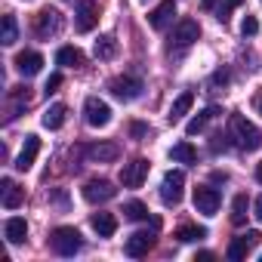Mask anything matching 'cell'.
I'll list each match as a JSON object with an SVG mask.
<instances>
[{
  "instance_id": "34",
  "label": "cell",
  "mask_w": 262,
  "mask_h": 262,
  "mask_svg": "<svg viewBox=\"0 0 262 262\" xmlns=\"http://www.w3.org/2000/svg\"><path fill=\"white\" fill-rule=\"evenodd\" d=\"M213 83H222V86H225V83H228V71H225V68H219V71L213 74Z\"/></svg>"
},
{
  "instance_id": "26",
  "label": "cell",
  "mask_w": 262,
  "mask_h": 262,
  "mask_svg": "<svg viewBox=\"0 0 262 262\" xmlns=\"http://www.w3.org/2000/svg\"><path fill=\"white\" fill-rule=\"evenodd\" d=\"M170 161H176V164H194L198 161V151L188 142H179V145L170 148Z\"/></svg>"
},
{
  "instance_id": "33",
  "label": "cell",
  "mask_w": 262,
  "mask_h": 262,
  "mask_svg": "<svg viewBox=\"0 0 262 262\" xmlns=\"http://www.w3.org/2000/svg\"><path fill=\"white\" fill-rule=\"evenodd\" d=\"M59 86H62V74H50V80H47V86H43V90H47V93H56Z\"/></svg>"
},
{
  "instance_id": "15",
  "label": "cell",
  "mask_w": 262,
  "mask_h": 262,
  "mask_svg": "<svg viewBox=\"0 0 262 262\" xmlns=\"http://www.w3.org/2000/svg\"><path fill=\"white\" fill-rule=\"evenodd\" d=\"M37 151H40V139L31 133V136H25V145H22V151H19V158H16V170H31V164L37 161Z\"/></svg>"
},
{
  "instance_id": "35",
  "label": "cell",
  "mask_w": 262,
  "mask_h": 262,
  "mask_svg": "<svg viewBox=\"0 0 262 262\" xmlns=\"http://www.w3.org/2000/svg\"><path fill=\"white\" fill-rule=\"evenodd\" d=\"M253 216H256V222H262V194L253 201Z\"/></svg>"
},
{
  "instance_id": "7",
  "label": "cell",
  "mask_w": 262,
  "mask_h": 262,
  "mask_svg": "<svg viewBox=\"0 0 262 262\" xmlns=\"http://www.w3.org/2000/svg\"><path fill=\"white\" fill-rule=\"evenodd\" d=\"M219 204H222V198H219L216 188H210V185H198V188H194V210H198V213L216 216V213H219Z\"/></svg>"
},
{
  "instance_id": "17",
  "label": "cell",
  "mask_w": 262,
  "mask_h": 262,
  "mask_svg": "<svg viewBox=\"0 0 262 262\" xmlns=\"http://www.w3.org/2000/svg\"><path fill=\"white\" fill-rule=\"evenodd\" d=\"M86 158L96 161V164H111V161L120 158V148H117L114 142H96V145L86 148Z\"/></svg>"
},
{
  "instance_id": "16",
  "label": "cell",
  "mask_w": 262,
  "mask_h": 262,
  "mask_svg": "<svg viewBox=\"0 0 262 262\" xmlns=\"http://www.w3.org/2000/svg\"><path fill=\"white\" fill-rule=\"evenodd\" d=\"M77 19H74V25H77V31H93L96 28V22H99V16H96V4L93 0H80V7H77V13H74Z\"/></svg>"
},
{
  "instance_id": "30",
  "label": "cell",
  "mask_w": 262,
  "mask_h": 262,
  "mask_svg": "<svg viewBox=\"0 0 262 262\" xmlns=\"http://www.w3.org/2000/svg\"><path fill=\"white\" fill-rule=\"evenodd\" d=\"M247 207H250L247 194H237L234 204H231V222H234V225H244V222H247Z\"/></svg>"
},
{
  "instance_id": "25",
  "label": "cell",
  "mask_w": 262,
  "mask_h": 262,
  "mask_svg": "<svg viewBox=\"0 0 262 262\" xmlns=\"http://www.w3.org/2000/svg\"><path fill=\"white\" fill-rule=\"evenodd\" d=\"M204 237H207L204 225H179L176 228V241H182V244H194V241H204Z\"/></svg>"
},
{
  "instance_id": "36",
  "label": "cell",
  "mask_w": 262,
  "mask_h": 262,
  "mask_svg": "<svg viewBox=\"0 0 262 262\" xmlns=\"http://www.w3.org/2000/svg\"><path fill=\"white\" fill-rule=\"evenodd\" d=\"M129 129H133V136H145V126H142V123H133Z\"/></svg>"
},
{
  "instance_id": "10",
  "label": "cell",
  "mask_w": 262,
  "mask_h": 262,
  "mask_svg": "<svg viewBox=\"0 0 262 262\" xmlns=\"http://www.w3.org/2000/svg\"><path fill=\"white\" fill-rule=\"evenodd\" d=\"M151 247H155V231H136V234H129V237H126V244H123L126 256H133V259L145 256Z\"/></svg>"
},
{
  "instance_id": "23",
  "label": "cell",
  "mask_w": 262,
  "mask_h": 262,
  "mask_svg": "<svg viewBox=\"0 0 262 262\" xmlns=\"http://www.w3.org/2000/svg\"><path fill=\"white\" fill-rule=\"evenodd\" d=\"M65 114H68V108H65L62 102H56V105H50V108L43 111V117H40V123H43L47 129H59V126L65 123Z\"/></svg>"
},
{
  "instance_id": "4",
  "label": "cell",
  "mask_w": 262,
  "mask_h": 262,
  "mask_svg": "<svg viewBox=\"0 0 262 262\" xmlns=\"http://www.w3.org/2000/svg\"><path fill=\"white\" fill-rule=\"evenodd\" d=\"M148 170H151V164H148L145 158H136V161L123 164V167H120V185H123V188H139V185L148 179Z\"/></svg>"
},
{
  "instance_id": "14",
  "label": "cell",
  "mask_w": 262,
  "mask_h": 262,
  "mask_svg": "<svg viewBox=\"0 0 262 262\" xmlns=\"http://www.w3.org/2000/svg\"><path fill=\"white\" fill-rule=\"evenodd\" d=\"M173 16H176V4H173V0H164V4H158V7L148 13V25H151L155 31H164V28L173 22Z\"/></svg>"
},
{
  "instance_id": "38",
  "label": "cell",
  "mask_w": 262,
  "mask_h": 262,
  "mask_svg": "<svg viewBox=\"0 0 262 262\" xmlns=\"http://www.w3.org/2000/svg\"><path fill=\"white\" fill-rule=\"evenodd\" d=\"M216 7V0H204V10H213Z\"/></svg>"
},
{
  "instance_id": "29",
  "label": "cell",
  "mask_w": 262,
  "mask_h": 262,
  "mask_svg": "<svg viewBox=\"0 0 262 262\" xmlns=\"http://www.w3.org/2000/svg\"><path fill=\"white\" fill-rule=\"evenodd\" d=\"M19 40V25H16V19L13 16H4V34H0V43L4 47H13Z\"/></svg>"
},
{
  "instance_id": "22",
  "label": "cell",
  "mask_w": 262,
  "mask_h": 262,
  "mask_svg": "<svg viewBox=\"0 0 262 262\" xmlns=\"http://www.w3.org/2000/svg\"><path fill=\"white\" fill-rule=\"evenodd\" d=\"M191 105H194V93H182V96L170 105V114H167V117H170V123H179V120L191 111Z\"/></svg>"
},
{
  "instance_id": "19",
  "label": "cell",
  "mask_w": 262,
  "mask_h": 262,
  "mask_svg": "<svg viewBox=\"0 0 262 262\" xmlns=\"http://www.w3.org/2000/svg\"><path fill=\"white\" fill-rule=\"evenodd\" d=\"M90 225H93V231L99 237H114V231H117V219L111 213H93L90 216Z\"/></svg>"
},
{
  "instance_id": "20",
  "label": "cell",
  "mask_w": 262,
  "mask_h": 262,
  "mask_svg": "<svg viewBox=\"0 0 262 262\" xmlns=\"http://www.w3.org/2000/svg\"><path fill=\"white\" fill-rule=\"evenodd\" d=\"M4 234H7L10 244H22V241L28 237V222H25L22 216H13V219L4 222Z\"/></svg>"
},
{
  "instance_id": "12",
  "label": "cell",
  "mask_w": 262,
  "mask_h": 262,
  "mask_svg": "<svg viewBox=\"0 0 262 262\" xmlns=\"http://www.w3.org/2000/svg\"><path fill=\"white\" fill-rule=\"evenodd\" d=\"M198 37H201V25H198L194 19H182V22L173 28V37H170V40H173L176 47H191Z\"/></svg>"
},
{
  "instance_id": "39",
  "label": "cell",
  "mask_w": 262,
  "mask_h": 262,
  "mask_svg": "<svg viewBox=\"0 0 262 262\" xmlns=\"http://www.w3.org/2000/svg\"><path fill=\"white\" fill-rule=\"evenodd\" d=\"M256 179L262 182V164H256Z\"/></svg>"
},
{
  "instance_id": "1",
  "label": "cell",
  "mask_w": 262,
  "mask_h": 262,
  "mask_svg": "<svg viewBox=\"0 0 262 262\" xmlns=\"http://www.w3.org/2000/svg\"><path fill=\"white\" fill-rule=\"evenodd\" d=\"M231 136L237 139V145L244 151H256L262 148V133L244 117V114H231Z\"/></svg>"
},
{
  "instance_id": "8",
  "label": "cell",
  "mask_w": 262,
  "mask_h": 262,
  "mask_svg": "<svg viewBox=\"0 0 262 262\" xmlns=\"http://www.w3.org/2000/svg\"><path fill=\"white\" fill-rule=\"evenodd\" d=\"M259 241H262V234H259V231H247V234L231 237V244H228V259H234V262L247 259V256H250V250H253Z\"/></svg>"
},
{
  "instance_id": "2",
  "label": "cell",
  "mask_w": 262,
  "mask_h": 262,
  "mask_svg": "<svg viewBox=\"0 0 262 262\" xmlns=\"http://www.w3.org/2000/svg\"><path fill=\"white\" fill-rule=\"evenodd\" d=\"M80 231L77 228H71V225H59L53 234H50V247L59 253V256H74L77 250H80Z\"/></svg>"
},
{
  "instance_id": "9",
  "label": "cell",
  "mask_w": 262,
  "mask_h": 262,
  "mask_svg": "<svg viewBox=\"0 0 262 262\" xmlns=\"http://www.w3.org/2000/svg\"><path fill=\"white\" fill-rule=\"evenodd\" d=\"M117 194V188L108 182V179H90L86 185H83V198L90 201V204H105V201H111Z\"/></svg>"
},
{
  "instance_id": "37",
  "label": "cell",
  "mask_w": 262,
  "mask_h": 262,
  "mask_svg": "<svg viewBox=\"0 0 262 262\" xmlns=\"http://www.w3.org/2000/svg\"><path fill=\"white\" fill-rule=\"evenodd\" d=\"M256 111H259V114H262V93H259V96H256Z\"/></svg>"
},
{
  "instance_id": "28",
  "label": "cell",
  "mask_w": 262,
  "mask_h": 262,
  "mask_svg": "<svg viewBox=\"0 0 262 262\" xmlns=\"http://www.w3.org/2000/svg\"><path fill=\"white\" fill-rule=\"evenodd\" d=\"M123 216H126L129 222H142V219H148V207H145L142 201H126V204H123Z\"/></svg>"
},
{
  "instance_id": "21",
  "label": "cell",
  "mask_w": 262,
  "mask_h": 262,
  "mask_svg": "<svg viewBox=\"0 0 262 262\" xmlns=\"http://www.w3.org/2000/svg\"><path fill=\"white\" fill-rule=\"evenodd\" d=\"M219 114H222V111H219L216 105H210V108H204V111H201L198 117H191V120L185 123V133H188V136H198V133H201V129H204V126H207V123H210L213 117H219Z\"/></svg>"
},
{
  "instance_id": "3",
  "label": "cell",
  "mask_w": 262,
  "mask_h": 262,
  "mask_svg": "<svg viewBox=\"0 0 262 262\" xmlns=\"http://www.w3.org/2000/svg\"><path fill=\"white\" fill-rule=\"evenodd\" d=\"M182 188H185V173L182 170H167L164 173V182H161V201L176 207L182 201Z\"/></svg>"
},
{
  "instance_id": "31",
  "label": "cell",
  "mask_w": 262,
  "mask_h": 262,
  "mask_svg": "<svg viewBox=\"0 0 262 262\" xmlns=\"http://www.w3.org/2000/svg\"><path fill=\"white\" fill-rule=\"evenodd\" d=\"M241 4H244V0H225V4L219 7V13H216V19H219V22H228V16H231V10H237Z\"/></svg>"
},
{
  "instance_id": "40",
  "label": "cell",
  "mask_w": 262,
  "mask_h": 262,
  "mask_svg": "<svg viewBox=\"0 0 262 262\" xmlns=\"http://www.w3.org/2000/svg\"><path fill=\"white\" fill-rule=\"evenodd\" d=\"M259 262H262V256H259Z\"/></svg>"
},
{
  "instance_id": "32",
  "label": "cell",
  "mask_w": 262,
  "mask_h": 262,
  "mask_svg": "<svg viewBox=\"0 0 262 262\" xmlns=\"http://www.w3.org/2000/svg\"><path fill=\"white\" fill-rule=\"evenodd\" d=\"M256 31H259V22H256V16H247V19H244V25H241V34H244V37H253Z\"/></svg>"
},
{
  "instance_id": "27",
  "label": "cell",
  "mask_w": 262,
  "mask_h": 262,
  "mask_svg": "<svg viewBox=\"0 0 262 262\" xmlns=\"http://www.w3.org/2000/svg\"><path fill=\"white\" fill-rule=\"evenodd\" d=\"M117 56V40L111 37V34H105V37H99L96 40V59H114Z\"/></svg>"
},
{
  "instance_id": "18",
  "label": "cell",
  "mask_w": 262,
  "mask_h": 262,
  "mask_svg": "<svg viewBox=\"0 0 262 262\" xmlns=\"http://www.w3.org/2000/svg\"><path fill=\"white\" fill-rule=\"evenodd\" d=\"M0 198H4V207H7V210H16V207H22L25 191H22L13 179H4V182H0Z\"/></svg>"
},
{
  "instance_id": "11",
  "label": "cell",
  "mask_w": 262,
  "mask_h": 262,
  "mask_svg": "<svg viewBox=\"0 0 262 262\" xmlns=\"http://www.w3.org/2000/svg\"><path fill=\"white\" fill-rule=\"evenodd\" d=\"M34 31L40 34V37H53V34H59L62 31V16L56 13V10H40L37 13V22H34Z\"/></svg>"
},
{
  "instance_id": "13",
  "label": "cell",
  "mask_w": 262,
  "mask_h": 262,
  "mask_svg": "<svg viewBox=\"0 0 262 262\" xmlns=\"http://www.w3.org/2000/svg\"><path fill=\"white\" fill-rule=\"evenodd\" d=\"M40 68H43V56H40V53H34V50H22V53L16 56V71H19L22 77H34Z\"/></svg>"
},
{
  "instance_id": "5",
  "label": "cell",
  "mask_w": 262,
  "mask_h": 262,
  "mask_svg": "<svg viewBox=\"0 0 262 262\" xmlns=\"http://www.w3.org/2000/svg\"><path fill=\"white\" fill-rule=\"evenodd\" d=\"M83 117H86V123L90 126H108L111 123V105L108 102H102L99 96H90L86 102H83Z\"/></svg>"
},
{
  "instance_id": "6",
  "label": "cell",
  "mask_w": 262,
  "mask_h": 262,
  "mask_svg": "<svg viewBox=\"0 0 262 262\" xmlns=\"http://www.w3.org/2000/svg\"><path fill=\"white\" fill-rule=\"evenodd\" d=\"M108 90H111V96H117L120 102H133V99L142 96V80H139V77H114V80L108 83Z\"/></svg>"
},
{
  "instance_id": "24",
  "label": "cell",
  "mask_w": 262,
  "mask_h": 262,
  "mask_svg": "<svg viewBox=\"0 0 262 262\" xmlns=\"http://www.w3.org/2000/svg\"><path fill=\"white\" fill-rule=\"evenodd\" d=\"M56 62L65 65V68H77V65H83V53H80L77 47H62V50L56 53Z\"/></svg>"
}]
</instances>
